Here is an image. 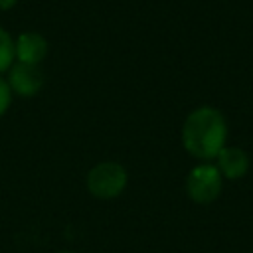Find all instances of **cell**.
<instances>
[{"label": "cell", "mask_w": 253, "mask_h": 253, "mask_svg": "<svg viewBox=\"0 0 253 253\" xmlns=\"http://www.w3.org/2000/svg\"><path fill=\"white\" fill-rule=\"evenodd\" d=\"M14 45H16V61H22V63L42 65V61L49 53L47 38L32 30L18 34V38H14Z\"/></svg>", "instance_id": "obj_5"}, {"label": "cell", "mask_w": 253, "mask_h": 253, "mask_svg": "<svg viewBox=\"0 0 253 253\" xmlns=\"http://www.w3.org/2000/svg\"><path fill=\"white\" fill-rule=\"evenodd\" d=\"M18 4V0H0V12H8Z\"/></svg>", "instance_id": "obj_9"}, {"label": "cell", "mask_w": 253, "mask_h": 253, "mask_svg": "<svg viewBox=\"0 0 253 253\" xmlns=\"http://www.w3.org/2000/svg\"><path fill=\"white\" fill-rule=\"evenodd\" d=\"M12 99H14V93H12V89H10L8 81H6V77L0 75V117L6 115V111H8L10 105H12Z\"/></svg>", "instance_id": "obj_8"}, {"label": "cell", "mask_w": 253, "mask_h": 253, "mask_svg": "<svg viewBox=\"0 0 253 253\" xmlns=\"http://www.w3.org/2000/svg\"><path fill=\"white\" fill-rule=\"evenodd\" d=\"M6 81L14 95L22 99H30V97H36L43 89L45 73L40 65L14 61L12 67L6 71Z\"/></svg>", "instance_id": "obj_4"}, {"label": "cell", "mask_w": 253, "mask_h": 253, "mask_svg": "<svg viewBox=\"0 0 253 253\" xmlns=\"http://www.w3.org/2000/svg\"><path fill=\"white\" fill-rule=\"evenodd\" d=\"M180 136L190 156L200 162H211L227 144V121L219 109L202 105L186 115Z\"/></svg>", "instance_id": "obj_1"}, {"label": "cell", "mask_w": 253, "mask_h": 253, "mask_svg": "<svg viewBox=\"0 0 253 253\" xmlns=\"http://www.w3.org/2000/svg\"><path fill=\"white\" fill-rule=\"evenodd\" d=\"M55 253H75V251H55Z\"/></svg>", "instance_id": "obj_10"}, {"label": "cell", "mask_w": 253, "mask_h": 253, "mask_svg": "<svg viewBox=\"0 0 253 253\" xmlns=\"http://www.w3.org/2000/svg\"><path fill=\"white\" fill-rule=\"evenodd\" d=\"M16 61V45H14V38L8 30H4L0 26V75L6 73L12 63Z\"/></svg>", "instance_id": "obj_7"}, {"label": "cell", "mask_w": 253, "mask_h": 253, "mask_svg": "<svg viewBox=\"0 0 253 253\" xmlns=\"http://www.w3.org/2000/svg\"><path fill=\"white\" fill-rule=\"evenodd\" d=\"M215 166L223 180H239L249 172V154L239 146L225 144L215 156Z\"/></svg>", "instance_id": "obj_6"}, {"label": "cell", "mask_w": 253, "mask_h": 253, "mask_svg": "<svg viewBox=\"0 0 253 253\" xmlns=\"http://www.w3.org/2000/svg\"><path fill=\"white\" fill-rule=\"evenodd\" d=\"M221 190L223 176L213 162H200L186 176V194L194 204L208 206L219 198Z\"/></svg>", "instance_id": "obj_3"}, {"label": "cell", "mask_w": 253, "mask_h": 253, "mask_svg": "<svg viewBox=\"0 0 253 253\" xmlns=\"http://www.w3.org/2000/svg\"><path fill=\"white\" fill-rule=\"evenodd\" d=\"M85 184L93 198L113 200L125 192L128 184V172L117 160H103V162H97L87 172Z\"/></svg>", "instance_id": "obj_2"}]
</instances>
